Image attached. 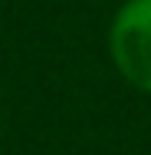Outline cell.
<instances>
[{
	"mask_svg": "<svg viewBox=\"0 0 151 155\" xmlns=\"http://www.w3.org/2000/svg\"><path fill=\"white\" fill-rule=\"evenodd\" d=\"M109 56L121 79L151 96V0H125L109 23Z\"/></svg>",
	"mask_w": 151,
	"mask_h": 155,
	"instance_id": "cell-1",
	"label": "cell"
}]
</instances>
